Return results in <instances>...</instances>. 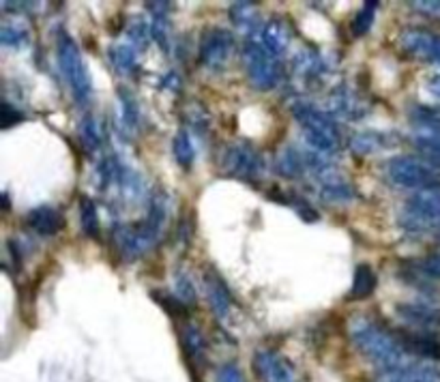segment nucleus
<instances>
[{"mask_svg": "<svg viewBox=\"0 0 440 382\" xmlns=\"http://www.w3.org/2000/svg\"><path fill=\"white\" fill-rule=\"evenodd\" d=\"M348 335L356 350L383 371L408 365V350L393 331L370 316H354L348 325Z\"/></svg>", "mask_w": 440, "mask_h": 382, "instance_id": "obj_1", "label": "nucleus"}, {"mask_svg": "<svg viewBox=\"0 0 440 382\" xmlns=\"http://www.w3.org/2000/svg\"><path fill=\"white\" fill-rule=\"evenodd\" d=\"M166 221H168V198L164 193H155L151 198L146 217L140 223H125L114 230V243L118 254L125 260L142 258L162 239Z\"/></svg>", "mask_w": 440, "mask_h": 382, "instance_id": "obj_2", "label": "nucleus"}, {"mask_svg": "<svg viewBox=\"0 0 440 382\" xmlns=\"http://www.w3.org/2000/svg\"><path fill=\"white\" fill-rule=\"evenodd\" d=\"M292 114L303 127V135L312 152H318L322 157L335 155L339 148V129L329 112L320 110L310 101H295L292 103Z\"/></svg>", "mask_w": 440, "mask_h": 382, "instance_id": "obj_3", "label": "nucleus"}, {"mask_svg": "<svg viewBox=\"0 0 440 382\" xmlns=\"http://www.w3.org/2000/svg\"><path fill=\"white\" fill-rule=\"evenodd\" d=\"M56 52H58L60 71H62L64 80L71 89L73 99H76L78 106L86 108L91 103V97H93V84H91V75H89V69L84 64L80 47L76 45V41H73L67 33H60L58 41H56Z\"/></svg>", "mask_w": 440, "mask_h": 382, "instance_id": "obj_4", "label": "nucleus"}, {"mask_svg": "<svg viewBox=\"0 0 440 382\" xmlns=\"http://www.w3.org/2000/svg\"><path fill=\"white\" fill-rule=\"evenodd\" d=\"M385 176L391 185L404 189H425L440 185V166L417 155H397L385 164Z\"/></svg>", "mask_w": 440, "mask_h": 382, "instance_id": "obj_5", "label": "nucleus"}, {"mask_svg": "<svg viewBox=\"0 0 440 382\" xmlns=\"http://www.w3.org/2000/svg\"><path fill=\"white\" fill-rule=\"evenodd\" d=\"M400 225L412 235L440 230V185L414 191L400 213Z\"/></svg>", "mask_w": 440, "mask_h": 382, "instance_id": "obj_6", "label": "nucleus"}, {"mask_svg": "<svg viewBox=\"0 0 440 382\" xmlns=\"http://www.w3.org/2000/svg\"><path fill=\"white\" fill-rule=\"evenodd\" d=\"M222 172L230 179L256 181L264 172V159L249 142H235L222 152Z\"/></svg>", "mask_w": 440, "mask_h": 382, "instance_id": "obj_7", "label": "nucleus"}, {"mask_svg": "<svg viewBox=\"0 0 440 382\" xmlns=\"http://www.w3.org/2000/svg\"><path fill=\"white\" fill-rule=\"evenodd\" d=\"M243 64L247 71V80L256 91H271L281 78L277 58H273L260 43L249 41L243 47Z\"/></svg>", "mask_w": 440, "mask_h": 382, "instance_id": "obj_8", "label": "nucleus"}, {"mask_svg": "<svg viewBox=\"0 0 440 382\" xmlns=\"http://www.w3.org/2000/svg\"><path fill=\"white\" fill-rule=\"evenodd\" d=\"M235 47H237V43H235V37L230 30L213 26V28L204 30L200 37L198 58L206 69L217 71V69H224L230 62Z\"/></svg>", "mask_w": 440, "mask_h": 382, "instance_id": "obj_9", "label": "nucleus"}, {"mask_svg": "<svg viewBox=\"0 0 440 382\" xmlns=\"http://www.w3.org/2000/svg\"><path fill=\"white\" fill-rule=\"evenodd\" d=\"M252 365L260 382H299L295 365L275 350H258Z\"/></svg>", "mask_w": 440, "mask_h": 382, "instance_id": "obj_10", "label": "nucleus"}, {"mask_svg": "<svg viewBox=\"0 0 440 382\" xmlns=\"http://www.w3.org/2000/svg\"><path fill=\"white\" fill-rule=\"evenodd\" d=\"M329 114L344 120H359L368 114V103H365V97H361L352 86L339 84L331 91Z\"/></svg>", "mask_w": 440, "mask_h": 382, "instance_id": "obj_11", "label": "nucleus"}, {"mask_svg": "<svg viewBox=\"0 0 440 382\" xmlns=\"http://www.w3.org/2000/svg\"><path fill=\"white\" fill-rule=\"evenodd\" d=\"M440 37L425 30V28H406L400 37L402 50L423 62H434L436 60V50H438Z\"/></svg>", "mask_w": 440, "mask_h": 382, "instance_id": "obj_12", "label": "nucleus"}, {"mask_svg": "<svg viewBox=\"0 0 440 382\" xmlns=\"http://www.w3.org/2000/svg\"><path fill=\"white\" fill-rule=\"evenodd\" d=\"M204 290H206V298H208L213 314L219 320H226L230 316L235 300H232V294H230L226 281L222 279V275H219L215 269L204 271Z\"/></svg>", "mask_w": 440, "mask_h": 382, "instance_id": "obj_13", "label": "nucleus"}, {"mask_svg": "<svg viewBox=\"0 0 440 382\" xmlns=\"http://www.w3.org/2000/svg\"><path fill=\"white\" fill-rule=\"evenodd\" d=\"M292 41V28L283 18H271L260 28V45L273 56L279 58L288 52Z\"/></svg>", "mask_w": 440, "mask_h": 382, "instance_id": "obj_14", "label": "nucleus"}, {"mask_svg": "<svg viewBox=\"0 0 440 382\" xmlns=\"http://www.w3.org/2000/svg\"><path fill=\"white\" fill-rule=\"evenodd\" d=\"M397 142V135L391 131H376V129H368V131H356L350 137V150L356 157H370L378 150L391 148Z\"/></svg>", "mask_w": 440, "mask_h": 382, "instance_id": "obj_15", "label": "nucleus"}, {"mask_svg": "<svg viewBox=\"0 0 440 382\" xmlns=\"http://www.w3.org/2000/svg\"><path fill=\"white\" fill-rule=\"evenodd\" d=\"M376 382H440V367L434 363L404 365L397 369L380 371Z\"/></svg>", "mask_w": 440, "mask_h": 382, "instance_id": "obj_16", "label": "nucleus"}, {"mask_svg": "<svg viewBox=\"0 0 440 382\" xmlns=\"http://www.w3.org/2000/svg\"><path fill=\"white\" fill-rule=\"evenodd\" d=\"M395 314L408 322L414 329L421 331H429V329H438L440 327V312L429 308L425 303H400L395 308Z\"/></svg>", "mask_w": 440, "mask_h": 382, "instance_id": "obj_17", "label": "nucleus"}, {"mask_svg": "<svg viewBox=\"0 0 440 382\" xmlns=\"http://www.w3.org/2000/svg\"><path fill=\"white\" fill-rule=\"evenodd\" d=\"M318 181H320V198L329 204H344L354 200L356 196L354 187L346 179H342L333 168L325 170L318 176Z\"/></svg>", "mask_w": 440, "mask_h": 382, "instance_id": "obj_18", "label": "nucleus"}, {"mask_svg": "<svg viewBox=\"0 0 440 382\" xmlns=\"http://www.w3.org/2000/svg\"><path fill=\"white\" fill-rule=\"evenodd\" d=\"M26 223L39 237H56L64 227V217L54 206H37L26 215Z\"/></svg>", "mask_w": 440, "mask_h": 382, "instance_id": "obj_19", "label": "nucleus"}, {"mask_svg": "<svg viewBox=\"0 0 440 382\" xmlns=\"http://www.w3.org/2000/svg\"><path fill=\"white\" fill-rule=\"evenodd\" d=\"M275 170L283 179L303 176L308 172V152H301L295 146H286L275 159Z\"/></svg>", "mask_w": 440, "mask_h": 382, "instance_id": "obj_20", "label": "nucleus"}, {"mask_svg": "<svg viewBox=\"0 0 440 382\" xmlns=\"http://www.w3.org/2000/svg\"><path fill=\"white\" fill-rule=\"evenodd\" d=\"M410 142L414 144L421 157L440 166V129L414 127V131L410 133Z\"/></svg>", "mask_w": 440, "mask_h": 382, "instance_id": "obj_21", "label": "nucleus"}, {"mask_svg": "<svg viewBox=\"0 0 440 382\" xmlns=\"http://www.w3.org/2000/svg\"><path fill=\"white\" fill-rule=\"evenodd\" d=\"M378 286V279H376V273L370 264H359L356 271H354V279H352V286H350V294L348 298L350 300H363L374 294Z\"/></svg>", "mask_w": 440, "mask_h": 382, "instance_id": "obj_22", "label": "nucleus"}, {"mask_svg": "<svg viewBox=\"0 0 440 382\" xmlns=\"http://www.w3.org/2000/svg\"><path fill=\"white\" fill-rule=\"evenodd\" d=\"M181 346L187 354V359L191 363H198L204 359V350H206V339H204V333L193 325V322H187L183 325L181 329Z\"/></svg>", "mask_w": 440, "mask_h": 382, "instance_id": "obj_23", "label": "nucleus"}, {"mask_svg": "<svg viewBox=\"0 0 440 382\" xmlns=\"http://www.w3.org/2000/svg\"><path fill=\"white\" fill-rule=\"evenodd\" d=\"M295 71L305 80H314L327 71V62L316 50H303L295 58Z\"/></svg>", "mask_w": 440, "mask_h": 382, "instance_id": "obj_24", "label": "nucleus"}, {"mask_svg": "<svg viewBox=\"0 0 440 382\" xmlns=\"http://www.w3.org/2000/svg\"><path fill=\"white\" fill-rule=\"evenodd\" d=\"M402 342H404L408 354L412 352V354L429 359V361L440 359V342L429 335H404Z\"/></svg>", "mask_w": 440, "mask_h": 382, "instance_id": "obj_25", "label": "nucleus"}, {"mask_svg": "<svg viewBox=\"0 0 440 382\" xmlns=\"http://www.w3.org/2000/svg\"><path fill=\"white\" fill-rule=\"evenodd\" d=\"M230 20L243 33H258V9L254 3H235L230 7Z\"/></svg>", "mask_w": 440, "mask_h": 382, "instance_id": "obj_26", "label": "nucleus"}, {"mask_svg": "<svg viewBox=\"0 0 440 382\" xmlns=\"http://www.w3.org/2000/svg\"><path fill=\"white\" fill-rule=\"evenodd\" d=\"M78 135H80V142L84 146L86 152H95L97 148H101V142H103V131H101V123L95 118V116H84L80 127H78Z\"/></svg>", "mask_w": 440, "mask_h": 382, "instance_id": "obj_27", "label": "nucleus"}, {"mask_svg": "<svg viewBox=\"0 0 440 382\" xmlns=\"http://www.w3.org/2000/svg\"><path fill=\"white\" fill-rule=\"evenodd\" d=\"M108 58H110V64L114 67L116 73L120 75H127L135 69V50L131 45H125V43H114L110 50H108Z\"/></svg>", "mask_w": 440, "mask_h": 382, "instance_id": "obj_28", "label": "nucleus"}, {"mask_svg": "<svg viewBox=\"0 0 440 382\" xmlns=\"http://www.w3.org/2000/svg\"><path fill=\"white\" fill-rule=\"evenodd\" d=\"M172 152H174V159L181 168H191L193 164V157H196V148H193V142H191V135L187 129H181L176 135H174V142H172Z\"/></svg>", "mask_w": 440, "mask_h": 382, "instance_id": "obj_29", "label": "nucleus"}, {"mask_svg": "<svg viewBox=\"0 0 440 382\" xmlns=\"http://www.w3.org/2000/svg\"><path fill=\"white\" fill-rule=\"evenodd\" d=\"M80 223L86 237L91 239L99 237V213H97L95 202L86 196L80 200Z\"/></svg>", "mask_w": 440, "mask_h": 382, "instance_id": "obj_30", "label": "nucleus"}, {"mask_svg": "<svg viewBox=\"0 0 440 382\" xmlns=\"http://www.w3.org/2000/svg\"><path fill=\"white\" fill-rule=\"evenodd\" d=\"M376 11H378V3H365L354 20H352V35L354 37H363V35H368L370 28L374 26V20H376Z\"/></svg>", "mask_w": 440, "mask_h": 382, "instance_id": "obj_31", "label": "nucleus"}, {"mask_svg": "<svg viewBox=\"0 0 440 382\" xmlns=\"http://www.w3.org/2000/svg\"><path fill=\"white\" fill-rule=\"evenodd\" d=\"M118 103H120V114H123V123L129 129H135L140 125V108L137 101L133 99V95L125 89L118 91Z\"/></svg>", "mask_w": 440, "mask_h": 382, "instance_id": "obj_32", "label": "nucleus"}, {"mask_svg": "<svg viewBox=\"0 0 440 382\" xmlns=\"http://www.w3.org/2000/svg\"><path fill=\"white\" fill-rule=\"evenodd\" d=\"M410 118L417 127L440 129V108L436 106H414L410 110Z\"/></svg>", "mask_w": 440, "mask_h": 382, "instance_id": "obj_33", "label": "nucleus"}, {"mask_svg": "<svg viewBox=\"0 0 440 382\" xmlns=\"http://www.w3.org/2000/svg\"><path fill=\"white\" fill-rule=\"evenodd\" d=\"M151 296L155 298V303H159L162 308H164L170 316H174V318H183V316L187 314V305H185L179 296H172V294L162 292V290H153Z\"/></svg>", "mask_w": 440, "mask_h": 382, "instance_id": "obj_34", "label": "nucleus"}, {"mask_svg": "<svg viewBox=\"0 0 440 382\" xmlns=\"http://www.w3.org/2000/svg\"><path fill=\"white\" fill-rule=\"evenodd\" d=\"M28 41V30L18 24H5L0 26V43L7 47H22Z\"/></svg>", "mask_w": 440, "mask_h": 382, "instance_id": "obj_35", "label": "nucleus"}, {"mask_svg": "<svg viewBox=\"0 0 440 382\" xmlns=\"http://www.w3.org/2000/svg\"><path fill=\"white\" fill-rule=\"evenodd\" d=\"M176 296L187 305V308L196 303V288H193L191 279L183 273L176 275Z\"/></svg>", "mask_w": 440, "mask_h": 382, "instance_id": "obj_36", "label": "nucleus"}, {"mask_svg": "<svg viewBox=\"0 0 440 382\" xmlns=\"http://www.w3.org/2000/svg\"><path fill=\"white\" fill-rule=\"evenodd\" d=\"M414 271L423 273L425 277H434V279H440V254H431V256H425L421 258L419 262H414Z\"/></svg>", "mask_w": 440, "mask_h": 382, "instance_id": "obj_37", "label": "nucleus"}, {"mask_svg": "<svg viewBox=\"0 0 440 382\" xmlns=\"http://www.w3.org/2000/svg\"><path fill=\"white\" fill-rule=\"evenodd\" d=\"M410 9H414L423 18L440 20V0H414V3H410Z\"/></svg>", "mask_w": 440, "mask_h": 382, "instance_id": "obj_38", "label": "nucleus"}, {"mask_svg": "<svg viewBox=\"0 0 440 382\" xmlns=\"http://www.w3.org/2000/svg\"><path fill=\"white\" fill-rule=\"evenodd\" d=\"M22 120H24V114L18 108H13L9 101H5L3 103V114H0V127H3V129H11V127H16Z\"/></svg>", "mask_w": 440, "mask_h": 382, "instance_id": "obj_39", "label": "nucleus"}, {"mask_svg": "<svg viewBox=\"0 0 440 382\" xmlns=\"http://www.w3.org/2000/svg\"><path fill=\"white\" fill-rule=\"evenodd\" d=\"M286 200H290V206H295V210L305 219V221H318V213L310 206V202L308 200H303V198H299V196H286Z\"/></svg>", "mask_w": 440, "mask_h": 382, "instance_id": "obj_40", "label": "nucleus"}, {"mask_svg": "<svg viewBox=\"0 0 440 382\" xmlns=\"http://www.w3.org/2000/svg\"><path fill=\"white\" fill-rule=\"evenodd\" d=\"M217 382H245V378L235 363H228L217 371Z\"/></svg>", "mask_w": 440, "mask_h": 382, "instance_id": "obj_41", "label": "nucleus"}, {"mask_svg": "<svg viewBox=\"0 0 440 382\" xmlns=\"http://www.w3.org/2000/svg\"><path fill=\"white\" fill-rule=\"evenodd\" d=\"M149 35H151V28H146V24L144 22H137V24H133L131 28H129V37H131V41H135L137 45H146V41H149Z\"/></svg>", "mask_w": 440, "mask_h": 382, "instance_id": "obj_42", "label": "nucleus"}, {"mask_svg": "<svg viewBox=\"0 0 440 382\" xmlns=\"http://www.w3.org/2000/svg\"><path fill=\"white\" fill-rule=\"evenodd\" d=\"M425 89H427L436 99H440V73L429 75V78L425 80Z\"/></svg>", "mask_w": 440, "mask_h": 382, "instance_id": "obj_43", "label": "nucleus"}, {"mask_svg": "<svg viewBox=\"0 0 440 382\" xmlns=\"http://www.w3.org/2000/svg\"><path fill=\"white\" fill-rule=\"evenodd\" d=\"M434 62L440 64V43H438V50H436V60H434Z\"/></svg>", "mask_w": 440, "mask_h": 382, "instance_id": "obj_44", "label": "nucleus"}]
</instances>
